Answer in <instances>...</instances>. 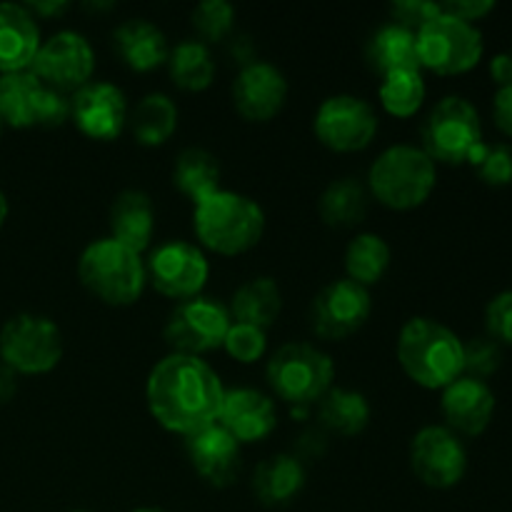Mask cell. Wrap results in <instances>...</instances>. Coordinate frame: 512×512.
<instances>
[{"instance_id": "6da1fadb", "label": "cell", "mask_w": 512, "mask_h": 512, "mask_svg": "<svg viewBox=\"0 0 512 512\" xmlns=\"http://www.w3.org/2000/svg\"><path fill=\"white\" fill-rule=\"evenodd\" d=\"M223 398L218 373L195 355H165L145 383V403L155 423L185 438L218 423Z\"/></svg>"}, {"instance_id": "7a4b0ae2", "label": "cell", "mask_w": 512, "mask_h": 512, "mask_svg": "<svg viewBox=\"0 0 512 512\" xmlns=\"http://www.w3.org/2000/svg\"><path fill=\"white\" fill-rule=\"evenodd\" d=\"M398 360L415 385L448 388L463 375V340L433 318H410L398 335Z\"/></svg>"}, {"instance_id": "3957f363", "label": "cell", "mask_w": 512, "mask_h": 512, "mask_svg": "<svg viewBox=\"0 0 512 512\" xmlns=\"http://www.w3.org/2000/svg\"><path fill=\"white\" fill-rule=\"evenodd\" d=\"M193 228L200 243L213 253L240 255L263 238L265 213L248 195L218 190L195 203Z\"/></svg>"}, {"instance_id": "277c9868", "label": "cell", "mask_w": 512, "mask_h": 512, "mask_svg": "<svg viewBox=\"0 0 512 512\" xmlns=\"http://www.w3.org/2000/svg\"><path fill=\"white\" fill-rule=\"evenodd\" d=\"M78 278L90 295L103 300L113 308L138 303L143 295L148 273L140 253L130 250L128 245L108 238L93 240L80 253Z\"/></svg>"}, {"instance_id": "5b68a950", "label": "cell", "mask_w": 512, "mask_h": 512, "mask_svg": "<svg viewBox=\"0 0 512 512\" xmlns=\"http://www.w3.org/2000/svg\"><path fill=\"white\" fill-rule=\"evenodd\" d=\"M438 183L435 160L415 145H393L370 165L368 188L378 203L393 210L420 208Z\"/></svg>"}, {"instance_id": "8992f818", "label": "cell", "mask_w": 512, "mask_h": 512, "mask_svg": "<svg viewBox=\"0 0 512 512\" xmlns=\"http://www.w3.org/2000/svg\"><path fill=\"white\" fill-rule=\"evenodd\" d=\"M265 378L285 403L310 405L333 388L335 363L328 353L310 343H285L270 355Z\"/></svg>"}, {"instance_id": "52a82bcc", "label": "cell", "mask_w": 512, "mask_h": 512, "mask_svg": "<svg viewBox=\"0 0 512 512\" xmlns=\"http://www.w3.org/2000/svg\"><path fill=\"white\" fill-rule=\"evenodd\" d=\"M483 143L478 110L460 95H445L423 123V150L440 163H468Z\"/></svg>"}, {"instance_id": "ba28073f", "label": "cell", "mask_w": 512, "mask_h": 512, "mask_svg": "<svg viewBox=\"0 0 512 512\" xmlns=\"http://www.w3.org/2000/svg\"><path fill=\"white\" fill-rule=\"evenodd\" d=\"M418 38L420 68H428L438 75H460L473 70L483 58V33L475 23L440 13L415 33Z\"/></svg>"}, {"instance_id": "9c48e42d", "label": "cell", "mask_w": 512, "mask_h": 512, "mask_svg": "<svg viewBox=\"0 0 512 512\" xmlns=\"http://www.w3.org/2000/svg\"><path fill=\"white\" fill-rule=\"evenodd\" d=\"M63 358V333L45 315H13L0 328V360L13 373H50Z\"/></svg>"}, {"instance_id": "30bf717a", "label": "cell", "mask_w": 512, "mask_h": 512, "mask_svg": "<svg viewBox=\"0 0 512 512\" xmlns=\"http://www.w3.org/2000/svg\"><path fill=\"white\" fill-rule=\"evenodd\" d=\"M70 118V98L48 88L33 70L0 78V120L10 128H58Z\"/></svg>"}, {"instance_id": "8fae6325", "label": "cell", "mask_w": 512, "mask_h": 512, "mask_svg": "<svg viewBox=\"0 0 512 512\" xmlns=\"http://www.w3.org/2000/svg\"><path fill=\"white\" fill-rule=\"evenodd\" d=\"M233 325V315L220 300L195 295L190 300H180L165 323V343L173 353L195 355L210 353L223 348V340Z\"/></svg>"}, {"instance_id": "7c38bea8", "label": "cell", "mask_w": 512, "mask_h": 512, "mask_svg": "<svg viewBox=\"0 0 512 512\" xmlns=\"http://www.w3.org/2000/svg\"><path fill=\"white\" fill-rule=\"evenodd\" d=\"M313 128L325 148L335 153H355L373 143L378 133V115L368 100L340 93L320 103Z\"/></svg>"}, {"instance_id": "4fadbf2b", "label": "cell", "mask_w": 512, "mask_h": 512, "mask_svg": "<svg viewBox=\"0 0 512 512\" xmlns=\"http://www.w3.org/2000/svg\"><path fill=\"white\" fill-rule=\"evenodd\" d=\"M145 273L160 295L173 300H190L200 295L210 275L203 250L185 240L158 245L145 263Z\"/></svg>"}, {"instance_id": "5bb4252c", "label": "cell", "mask_w": 512, "mask_h": 512, "mask_svg": "<svg viewBox=\"0 0 512 512\" xmlns=\"http://www.w3.org/2000/svg\"><path fill=\"white\" fill-rule=\"evenodd\" d=\"M373 300L368 288L350 278L333 280L325 285L310 308V325L323 340H345L358 333L370 318Z\"/></svg>"}, {"instance_id": "9a60e30c", "label": "cell", "mask_w": 512, "mask_h": 512, "mask_svg": "<svg viewBox=\"0 0 512 512\" xmlns=\"http://www.w3.org/2000/svg\"><path fill=\"white\" fill-rule=\"evenodd\" d=\"M30 70L48 88L60 90V93L80 90L90 83V75L95 70L93 45L75 30H60V33L50 35L45 43H40Z\"/></svg>"}, {"instance_id": "2e32d148", "label": "cell", "mask_w": 512, "mask_h": 512, "mask_svg": "<svg viewBox=\"0 0 512 512\" xmlns=\"http://www.w3.org/2000/svg\"><path fill=\"white\" fill-rule=\"evenodd\" d=\"M410 468L428 488H453L468 470V453L453 430L428 425L418 430L410 443Z\"/></svg>"}, {"instance_id": "e0dca14e", "label": "cell", "mask_w": 512, "mask_h": 512, "mask_svg": "<svg viewBox=\"0 0 512 512\" xmlns=\"http://www.w3.org/2000/svg\"><path fill=\"white\" fill-rule=\"evenodd\" d=\"M128 98L123 90L105 80L83 85L70 98V118L80 133L93 140H115L128 125Z\"/></svg>"}, {"instance_id": "ac0fdd59", "label": "cell", "mask_w": 512, "mask_h": 512, "mask_svg": "<svg viewBox=\"0 0 512 512\" xmlns=\"http://www.w3.org/2000/svg\"><path fill=\"white\" fill-rule=\"evenodd\" d=\"M288 100V80L265 60H250L240 68L233 83V103L250 123H268Z\"/></svg>"}, {"instance_id": "d6986e66", "label": "cell", "mask_w": 512, "mask_h": 512, "mask_svg": "<svg viewBox=\"0 0 512 512\" xmlns=\"http://www.w3.org/2000/svg\"><path fill=\"white\" fill-rule=\"evenodd\" d=\"M185 453H188L195 473L213 488H228L238 480L240 463H243L240 460L243 458L240 443L218 423L188 435L185 438Z\"/></svg>"}, {"instance_id": "ffe728a7", "label": "cell", "mask_w": 512, "mask_h": 512, "mask_svg": "<svg viewBox=\"0 0 512 512\" xmlns=\"http://www.w3.org/2000/svg\"><path fill=\"white\" fill-rule=\"evenodd\" d=\"M220 428L228 430L240 445L260 443L278 425L275 403L255 388L225 390L223 408L218 415Z\"/></svg>"}, {"instance_id": "44dd1931", "label": "cell", "mask_w": 512, "mask_h": 512, "mask_svg": "<svg viewBox=\"0 0 512 512\" xmlns=\"http://www.w3.org/2000/svg\"><path fill=\"white\" fill-rule=\"evenodd\" d=\"M440 410L445 415V428L455 435H480L490 425L495 413V395L485 380L460 375L443 388Z\"/></svg>"}, {"instance_id": "7402d4cb", "label": "cell", "mask_w": 512, "mask_h": 512, "mask_svg": "<svg viewBox=\"0 0 512 512\" xmlns=\"http://www.w3.org/2000/svg\"><path fill=\"white\" fill-rule=\"evenodd\" d=\"M40 50V28L30 8L0 3V73L30 70Z\"/></svg>"}, {"instance_id": "603a6c76", "label": "cell", "mask_w": 512, "mask_h": 512, "mask_svg": "<svg viewBox=\"0 0 512 512\" xmlns=\"http://www.w3.org/2000/svg\"><path fill=\"white\" fill-rule=\"evenodd\" d=\"M113 45L123 63L135 73H148L168 63L170 45L163 30L145 18H130L113 33Z\"/></svg>"}, {"instance_id": "cb8c5ba5", "label": "cell", "mask_w": 512, "mask_h": 512, "mask_svg": "<svg viewBox=\"0 0 512 512\" xmlns=\"http://www.w3.org/2000/svg\"><path fill=\"white\" fill-rule=\"evenodd\" d=\"M155 233L153 200L143 190H123L110 205V238L135 253L150 248Z\"/></svg>"}, {"instance_id": "d4e9b609", "label": "cell", "mask_w": 512, "mask_h": 512, "mask_svg": "<svg viewBox=\"0 0 512 512\" xmlns=\"http://www.w3.org/2000/svg\"><path fill=\"white\" fill-rule=\"evenodd\" d=\"M305 485V468L295 455L278 453L265 458L253 473V493L265 508H283L298 498Z\"/></svg>"}, {"instance_id": "484cf974", "label": "cell", "mask_w": 512, "mask_h": 512, "mask_svg": "<svg viewBox=\"0 0 512 512\" xmlns=\"http://www.w3.org/2000/svg\"><path fill=\"white\" fill-rule=\"evenodd\" d=\"M365 58L380 78L395 70H423L418 58V38L413 30L398 23H388L375 30L365 48Z\"/></svg>"}, {"instance_id": "4316f807", "label": "cell", "mask_w": 512, "mask_h": 512, "mask_svg": "<svg viewBox=\"0 0 512 512\" xmlns=\"http://www.w3.org/2000/svg\"><path fill=\"white\" fill-rule=\"evenodd\" d=\"M228 310L235 323L255 325V328L265 330L278 320L280 310H283V295H280L278 283L273 278L260 275V278H250L248 283L235 290Z\"/></svg>"}, {"instance_id": "83f0119b", "label": "cell", "mask_w": 512, "mask_h": 512, "mask_svg": "<svg viewBox=\"0 0 512 512\" xmlns=\"http://www.w3.org/2000/svg\"><path fill=\"white\" fill-rule=\"evenodd\" d=\"M130 130L140 145H163L178 128V105L165 93H148L128 115Z\"/></svg>"}, {"instance_id": "f1b7e54d", "label": "cell", "mask_w": 512, "mask_h": 512, "mask_svg": "<svg viewBox=\"0 0 512 512\" xmlns=\"http://www.w3.org/2000/svg\"><path fill=\"white\" fill-rule=\"evenodd\" d=\"M318 418L323 423V428H328L330 433L350 438V435H358L368 428L370 403L358 390L330 388L320 398Z\"/></svg>"}, {"instance_id": "f546056e", "label": "cell", "mask_w": 512, "mask_h": 512, "mask_svg": "<svg viewBox=\"0 0 512 512\" xmlns=\"http://www.w3.org/2000/svg\"><path fill=\"white\" fill-rule=\"evenodd\" d=\"M173 183L185 198L200 203L220 190V163L205 148H185L173 168Z\"/></svg>"}, {"instance_id": "4dcf8cb0", "label": "cell", "mask_w": 512, "mask_h": 512, "mask_svg": "<svg viewBox=\"0 0 512 512\" xmlns=\"http://www.w3.org/2000/svg\"><path fill=\"white\" fill-rule=\"evenodd\" d=\"M318 213L330 228H353L368 213V193L358 178H340L320 195Z\"/></svg>"}, {"instance_id": "1f68e13d", "label": "cell", "mask_w": 512, "mask_h": 512, "mask_svg": "<svg viewBox=\"0 0 512 512\" xmlns=\"http://www.w3.org/2000/svg\"><path fill=\"white\" fill-rule=\"evenodd\" d=\"M170 78L183 90H205L215 78V60L203 40H183L168 55Z\"/></svg>"}, {"instance_id": "d6a6232c", "label": "cell", "mask_w": 512, "mask_h": 512, "mask_svg": "<svg viewBox=\"0 0 512 512\" xmlns=\"http://www.w3.org/2000/svg\"><path fill=\"white\" fill-rule=\"evenodd\" d=\"M390 268V245L375 233H360L350 240L345 250V270L348 278L363 288L380 283Z\"/></svg>"}, {"instance_id": "836d02e7", "label": "cell", "mask_w": 512, "mask_h": 512, "mask_svg": "<svg viewBox=\"0 0 512 512\" xmlns=\"http://www.w3.org/2000/svg\"><path fill=\"white\" fill-rule=\"evenodd\" d=\"M380 105L395 118H410L423 108L425 80L420 70H395L388 73L378 90Z\"/></svg>"}, {"instance_id": "e575fe53", "label": "cell", "mask_w": 512, "mask_h": 512, "mask_svg": "<svg viewBox=\"0 0 512 512\" xmlns=\"http://www.w3.org/2000/svg\"><path fill=\"white\" fill-rule=\"evenodd\" d=\"M478 178L493 188L512 185V145L510 143H483L468 160Z\"/></svg>"}, {"instance_id": "d590c367", "label": "cell", "mask_w": 512, "mask_h": 512, "mask_svg": "<svg viewBox=\"0 0 512 512\" xmlns=\"http://www.w3.org/2000/svg\"><path fill=\"white\" fill-rule=\"evenodd\" d=\"M235 8L228 0H203L193 8V25L208 43H218L233 30Z\"/></svg>"}, {"instance_id": "8d00e7d4", "label": "cell", "mask_w": 512, "mask_h": 512, "mask_svg": "<svg viewBox=\"0 0 512 512\" xmlns=\"http://www.w3.org/2000/svg\"><path fill=\"white\" fill-rule=\"evenodd\" d=\"M223 348L228 350L230 358L250 365L265 355V350H268V335H265V330L255 328V325L233 323L228 335H225Z\"/></svg>"}, {"instance_id": "74e56055", "label": "cell", "mask_w": 512, "mask_h": 512, "mask_svg": "<svg viewBox=\"0 0 512 512\" xmlns=\"http://www.w3.org/2000/svg\"><path fill=\"white\" fill-rule=\"evenodd\" d=\"M500 363H503V350L490 335L463 343V375L485 380L500 368Z\"/></svg>"}, {"instance_id": "f35d334b", "label": "cell", "mask_w": 512, "mask_h": 512, "mask_svg": "<svg viewBox=\"0 0 512 512\" xmlns=\"http://www.w3.org/2000/svg\"><path fill=\"white\" fill-rule=\"evenodd\" d=\"M485 328L495 343L512 345V290L495 295L485 308Z\"/></svg>"}, {"instance_id": "ab89813d", "label": "cell", "mask_w": 512, "mask_h": 512, "mask_svg": "<svg viewBox=\"0 0 512 512\" xmlns=\"http://www.w3.org/2000/svg\"><path fill=\"white\" fill-rule=\"evenodd\" d=\"M390 13L395 15L393 23L418 33L428 20H433L440 13V3H430V0H398V3L390 5Z\"/></svg>"}, {"instance_id": "60d3db41", "label": "cell", "mask_w": 512, "mask_h": 512, "mask_svg": "<svg viewBox=\"0 0 512 512\" xmlns=\"http://www.w3.org/2000/svg\"><path fill=\"white\" fill-rule=\"evenodd\" d=\"M440 8H443V13L453 15V18L473 23V20L485 18L495 8V3L493 0H455V3H440Z\"/></svg>"}, {"instance_id": "b9f144b4", "label": "cell", "mask_w": 512, "mask_h": 512, "mask_svg": "<svg viewBox=\"0 0 512 512\" xmlns=\"http://www.w3.org/2000/svg\"><path fill=\"white\" fill-rule=\"evenodd\" d=\"M493 120L508 138H512V83L498 88L493 100Z\"/></svg>"}, {"instance_id": "7bdbcfd3", "label": "cell", "mask_w": 512, "mask_h": 512, "mask_svg": "<svg viewBox=\"0 0 512 512\" xmlns=\"http://www.w3.org/2000/svg\"><path fill=\"white\" fill-rule=\"evenodd\" d=\"M490 75H493L495 83L503 88V85L512 83V53H498L490 60Z\"/></svg>"}, {"instance_id": "ee69618b", "label": "cell", "mask_w": 512, "mask_h": 512, "mask_svg": "<svg viewBox=\"0 0 512 512\" xmlns=\"http://www.w3.org/2000/svg\"><path fill=\"white\" fill-rule=\"evenodd\" d=\"M18 393V373L8 368V365H0V405L10 403Z\"/></svg>"}, {"instance_id": "f6af8a7d", "label": "cell", "mask_w": 512, "mask_h": 512, "mask_svg": "<svg viewBox=\"0 0 512 512\" xmlns=\"http://www.w3.org/2000/svg\"><path fill=\"white\" fill-rule=\"evenodd\" d=\"M30 8H33L35 13H40V15H53V13L58 15V13H63L68 5H65V3H33Z\"/></svg>"}, {"instance_id": "bcb514c9", "label": "cell", "mask_w": 512, "mask_h": 512, "mask_svg": "<svg viewBox=\"0 0 512 512\" xmlns=\"http://www.w3.org/2000/svg\"><path fill=\"white\" fill-rule=\"evenodd\" d=\"M5 218H8V198H5V193L0 190V228H3Z\"/></svg>"}, {"instance_id": "7dc6e473", "label": "cell", "mask_w": 512, "mask_h": 512, "mask_svg": "<svg viewBox=\"0 0 512 512\" xmlns=\"http://www.w3.org/2000/svg\"><path fill=\"white\" fill-rule=\"evenodd\" d=\"M130 512H165V510H160V508H138V510H130Z\"/></svg>"}, {"instance_id": "c3c4849f", "label": "cell", "mask_w": 512, "mask_h": 512, "mask_svg": "<svg viewBox=\"0 0 512 512\" xmlns=\"http://www.w3.org/2000/svg\"><path fill=\"white\" fill-rule=\"evenodd\" d=\"M75 512H88V510H75Z\"/></svg>"}, {"instance_id": "681fc988", "label": "cell", "mask_w": 512, "mask_h": 512, "mask_svg": "<svg viewBox=\"0 0 512 512\" xmlns=\"http://www.w3.org/2000/svg\"><path fill=\"white\" fill-rule=\"evenodd\" d=\"M0 128H3V120H0Z\"/></svg>"}]
</instances>
